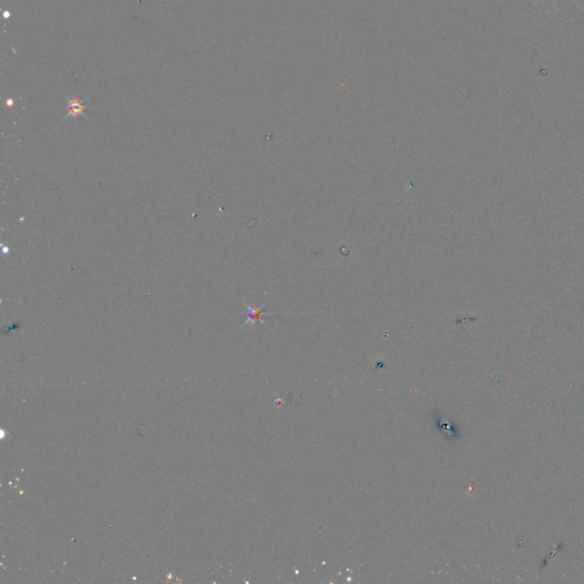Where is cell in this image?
<instances>
[{
    "label": "cell",
    "mask_w": 584,
    "mask_h": 584,
    "mask_svg": "<svg viewBox=\"0 0 584 584\" xmlns=\"http://www.w3.org/2000/svg\"><path fill=\"white\" fill-rule=\"evenodd\" d=\"M243 305H244L245 312H247V319H245L244 323L242 324V327L247 326V324H249V323L253 324L256 322H261L262 324H265L262 319L263 315H264V307H265V306L256 307V306H250L245 303H243Z\"/></svg>",
    "instance_id": "6da1fadb"
},
{
    "label": "cell",
    "mask_w": 584,
    "mask_h": 584,
    "mask_svg": "<svg viewBox=\"0 0 584 584\" xmlns=\"http://www.w3.org/2000/svg\"><path fill=\"white\" fill-rule=\"evenodd\" d=\"M540 2H541V0H536V2H535V3H534V5H536V4H539V3H540ZM572 2H573V3H575V4H577V3H576V0H572ZM554 3H555V4H556V0H554Z\"/></svg>",
    "instance_id": "3957f363"
},
{
    "label": "cell",
    "mask_w": 584,
    "mask_h": 584,
    "mask_svg": "<svg viewBox=\"0 0 584 584\" xmlns=\"http://www.w3.org/2000/svg\"><path fill=\"white\" fill-rule=\"evenodd\" d=\"M86 106L83 105V103L81 102H79L77 100H70L69 99V109H70V112L66 117V119H68L69 117H73V118H78L79 115L83 114V110H85Z\"/></svg>",
    "instance_id": "7a4b0ae2"
}]
</instances>
